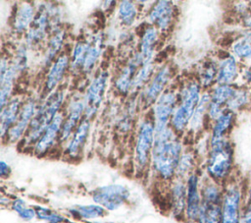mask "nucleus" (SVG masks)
Segmentation results:
<instances>
[{
	"instance_id": "1a4fd4ad",
	"label": "nucleus",
	"mask_w": 251,
	"mask_h": 223,
	"mask_svg": "<svg viewBox=\"0 0 251 223\" xmlns=\"http://www.w3.org/2000/svg\"><path fill=\"white\" fill-rule=\"evenodd\" d=\"M177 96L175 90H165L156 100L153 107L155 135L164 132L169 126L175 110Z\"/></svg>"
},
{
	"instance_id": "ddd939ff",
	"label": "nucleus",
	"mask_w": 251,
	"mask_h": 223,
	"mask_svg": "<svg viewBox=\"0 0 251 223\" xmlns=\"http://www.w3.org/2000/svg\"><path fill=\"white\" fill-rule=\"evenodd\" d=\"M64 118L63 113H59L45 130L38 141L34 144L33 153L36 156H43L54 147L56 141L59 140Z\"/></svg>"
},
{
	"instance_id": "a18cd8bd",
	"label": "nucleus",
	"mask_w": 251,
	"mask_h": 223,
	"mask_svg": "<svg viewBox=\"0 0 251 223\" xmlns=\"http://www.w3.org/2000/svg\"><path fill=\"white\" fill-rule=\"evenodd\" d=\"M245 25L249 28H251V13L249 15H247V17L245 18Z\"/></svg>"
},
{
	"instance_id": "bb28decb",
	"label": "nucleus",
	"mask_w": 251,
	"mask_h": 223,
	"mask_svg": "<svg viewBox=\"0 0 251 223\" xmlns=\"http://www.w3.org/2000/svg\"><path fill=\"white\" fill-rule=\"evenodd\" d=\"M237 75V64L232 56H228L221 61L218 66L216 82L218 84H229Z\"/></svg>"
},
{
	"instance_id": "f257e3e1",
	"label": "nucleus",
	"mask_w": 251,
	"mask_h": 223,
	"mask_svg": "<svg viewBox=\"0 0 251 223\" xmlns=\"http://www.w3.org/2000/svg\"><path fill=\"white\" fill-rule=\"evenodd\" d=\"M181 154V141L171 126L164 132L155 135L151 153V165L160 179L170 181L176 177Z\"/></svg>"
},
{
	"instance_id": "9d476101",
	"label": "nucleus",
	"mask_w": 251,
	"mask_h": 223,
	"mask_svg": "<svg viewBox=\"0 0 251 223\" xmlns=\"http://www.w3.org/2000/svg\"><path fill=\"white\" fill-rule=\"evenodd\" d=\"M107 81L108 73L106 71H101L89 84L83 98L85 104L84 118L91 120L96 114L104 97Z\"/></svg>"
},
{
	"instance_id": "7ed1b4c3",
	"label": "nucleus",
	"mask_w": 251,
	"mask_h": 223,
	"mask_svg": "<svg viewBox=\"0 0 251 223\" xmlns=\"http://www.w3.org/2000/svg\"><path fill=\"white\" fill-rule=\"evenodd\" d=\"M232 153L231 144L226 138L211 139L206 160V172L210 179L221 184L229 177L233 164Z\"/></svg>"
},
{
	"instance_id": "aec40b11",
	"label": "nucleus",
	"mask_w": 251,
	"mask_h": 223,
	"mask_svg": "<svg viewBox=\"0 0 251 223\" xmlns=\"http://www.w3.org/2000/svg\"><path fill=\"white\" fill-rule=\"evenodd\" d=\"M18 74L10 66L6 58H2L0 65V108L2 109L11 99L14 82Z\"/></svg>"
},
{
	"instance_id": "f03ea898",
	"label": "nucleus",
	"mask_w": 251,
	"mask_h": 223,
	"mask_svg": "<svg viewBox=\"0 0 251 223\" xmlns=\"http://www.w3.org/2000/svg\"><path fill=\"white\" fill-rule=\"evenodd\" d=\"M64 99V90H55L48 94L44 102L37 108L36 113L24 137V143L25 146H34L54 118L59 114V110Z\"/></svg>"
},
{
	"instance_id": "c03bdc74",
	"label": "nucleus",
	"mask_w": 251,
	"mask_h": 223,
	"mask_svg": "<svg viewBox=\"0 0 251 223\" xmlns=\"http://www.w3.org/2000/svg\"><path fill=\"white\" fill-rule=\"evenodd\" d=\"M11 174V167L4 160L0 161V177L2 179H7Z\"/></svg>"
},
{
	"instance_id": "6ab92c4d",
	"label": "nucleus",
	"mask_w": 251,
	"mask_h": 223,
	"mask_svg": "<svg viewBox=\"0 0 251 223\" xmlns=\"http://www.w3.org/2000/svg\"><path fill=\"white\" fill-rule=\"evenodd\" d=\"M143 65L142 59L140 58L138 52H136L131 59L127 62L125 68L121 71L120 75L118 76L115 85L116 88L123 94H126L131 90V84L133 78L138 71V69Z\"/></svg>"
},
{
	"instance_id": "f3484780",
	"label": "nucleus",
	"mask_w": 251,
	"mask_h": 223,
	"mask_svg": "<svg viewBox=\"0 0 251 223\" xmlns=\"http://www.w3.org/2000/svg\"><path fill=\"white\" fill-rule=\"evenodd\" d=\"M71 61L69 56L66 53H61L57 59L51 64L49 72L45 80V92L52 93L56 89L57 85L64 79L68 67L70 66Z\"/></svg>"
},
{
	"instance_id": "9b49d317",
	"label": "nucleus",
	"mask_w": 251,
	"mask_h": 223,
	"mask_svg": "<svg viewBox=\"0 0 251 223\" xmlns=\"http://www.w3.org/2000/svg\"><path fill=\"white\" fill-rule=\"evenodd\" d=\"M186 206L184 219L187 223H197L201 204V183L199 176L193 172L186 178Z\"/></svg>"
},
{
	"instance_id": "0eeeda50",
	"label": "nucleus",
	"mask_w": 251,
	"mask_h": 223,
	"mask_svg": "<svg viewBox=\"0 0 251 223\" xmlns=\"http://www.w3.org/2000/svg\"><path fill=\"white\" fill-rule=\"evenodd\" d=\"M155 140L154 121L143 120L138 128L134 148V160L139 170H144L151 162V153Z\"/></svg>"
},
{
	"instance_id": "f704fd0d",
	"label": "nucleus",
	"mask_w": 251,
	"mask_h": 223,
	"mask_svg": "<svg viewBox=\"0 0 251 223\" xmlns=\"http://www.w3.org/2000/svg\"><path fill=\"white\" fill-rule=\"evenodd\" d=\"M154 72V64L153 61L148 62L144 65H142L138 71L136 72L133 81H132V84H131V92L138 90L140 87H142L143 85L146 84V83L150 80V78L152 77Z\"/></svg>"
},
{
	"instance_id": "39448f33",
	"label": "nucleus",
	"mask_w": 251,
	"mask_h": 223,
	"mask_svg": "<svg viewBox=\"0 0 251 223\" xmlns=\"http://www.w3.org/2000/svg\"><path fill=\"white\" fill-rule=\"evenodd\" d=\"M58 13L55 5H40L35 13V17L26 30L25 42L29 47L39 45L47 36L49 28H52V18Z\"/></svg>"
},
{
	"instance_id": "6e6552de",
	"label": "nucleus",
	"mask_w": 251,
	"mask_h": 223,
	"mask_svg": "<svg viewBox=\"0 0 251 223\" xmlns=\"http://www.w3.org/2000/svg\"><path fill=\"white\" fill-rule=\"evenodd\" d=\"M128 189L121 184L101 186L92 191L94 203L101 205L107 211H115L122 207L129 198Z\"/></svg>"
},
{
	"instance_id": "a19ab883",
	"label": "nucleus",
	"mask_w": 251,
	"mask_h": 223,
	"mask_svg": "<svg viewBox=\"0 0 251 223\" xmlns=\"http://www.w3.org/2000/svg\"><path fill=\"white\" fill-rule=\"evenodd\" d=\"M10 66L16 71L18 75L23 73L27 68V53L25 45L23 44L17 49L14 58L11 60Z\"/></svg>"
},
{
	"instance_id": "c756f323",
	"label": "nucleus",
	"mask_w": 251,
	"mask_h": 223,
	"mask_svg": "<svg viewBox=\"0 0 251 223\" xmlns=\"http://www.w3.org/2000/svg\"><path fill=\"white\" fill-rule=\"evenodd\" d=\"M102 53V39L100 37H96L92 41H90L89 48L87 50L82 71L85 73L90 72L98 61L100 55Z\"/></svg>"
},
{
	"instance_id": "f8f14e48",
	"label": "nucleus",
	"mask_w": 251,
	"mask_h": 223,
	"mask_svg": "<svg viewBox=\"0 0 251 223\" xmlns=\"http://www.w3.org/2000/svg\"><path fill=\"white\" fill-rule=\"evenodd\" d=\"M36 102L34 98L29 97L25 102H23L19 117L14 124V126L9 130L6 138L7 141L10 143L19 141L23 137H25L31 120L36 113Z\"/></svg>"
},
{
	"instance_id": "7c9ffc66",
	"label": "nucleus",
	"mask_w": 251,
	"mask_h": 223,
	"mask_svg": "<svg viewBox=\"0 0 251 223\" xmlns=\"http://www.w3.org/2000/svg\"><path fill=\"white\" fill-rule=\"evenodd\" d=\"M90 41H77L75 44L71 60V68L73 71L82 70L84 59L89 48Z\"/></svg>"
},
{
	"instance_id": "72a5a7b5",
	"label": "nucleus",
	"mask_w": 251,
	"mask_h": 223,
	"mask_svg": "<svg viewBox=\"0 0 251 223\" xmlns=\"http://www.w3.org/2000/svg\"><path fill=\"white\" fill-rule=\"evenodd\" d=\"M233 53L241 60H251V31L239 37L232 46Z\"/></svg>"
},
{
	"instance_id": "473e14b6",
	"label": "nucleus",
	"mask_w": 251,
	"mask_h": 223,
	"mask_svg": "<svg viewBox=\"0 0 251 223\" xmlns=\"http://www.w3.org/2000/svg\"><path fill=\"white\" fill-rule=\"evenodd\" d=\"M211 101V94L209 93H204L201 98L200 101L194 111V114L190 120V129L193 131L198 130L203 122V118H204V114L206 111H208L209 108V104Z\"/></svg>"
},
{
	"instance_id": "4468645a",
	"label": "nucleus",
	"mask_w": 251,
	"mask_h": 223,
	"mask_svg": "<svg viewBox=\"0 0 251 223\" xmlns=\"http://www.w3.org/2000/svg\"><path fill=\"white\" fill-rule=\"evenodd\" d=\"M85 104L83 99L80 100H73L69 107L67 116L64 118V122L61 129V134L59 138L60 142H64L69 140L71 136L74 134L75 129L78 127L79 123L84 117Z\"/></svg>"
},
{
	"instance_id": "79ce46f5",
	"label": "nucleus",
	"mask_w": 251,
	"mask_h": 223,
	"mask_svg": "<svg viewBox=\"0 0 251 223\" xmlns=\"http://www.w3.org/2000/svg\"><path fill=\"white\" fill-rule=\"evenodd\" d=\"M247 93L244 90H236L233 94V96L230 98V100L226 104V109L229 111L237 109L241 106H243L247 102Z\"/></svg>"
},
{
	"instance_id": "c9c22d12",
	"label": "nucleus",
	"mask_w": 251,
	"mask_h": 223,
	"mask_svg": "<svg viewBox=\"0 0 251 223\" xmlns=\"http://www.w3.org/2000/svg\"><path fill=\"white\" fill-rule=\"evenodd\" d=\"M11 208L24 221H31L36 217L35 208L29 206L23 198H14L11 201Z\"/></svg>"
},
{
	"instance_id": "5701e85b",
	"label": "nucleus",
	"mask_w": 251,
	"mask_h": 223,
	"mask_svg": "<svg viewBox=\"0 0 251 223\" xmlns=\"http://www.w3.org/2000/svg\"><path fill=\"white\" fill-rule=\"evenodd\" d=\"M36 10L33 5L27 2H23L17 9L13 18V28L17 33H23L27 30L35 17Z\"/></svg>"
},
{
	"instance_id": "dca6fc26",
	"label": "nucleus",
	"mask_w": 251,
	"mask_h": 223,
	"mask_svg": "<svg viewBox=\"0 0 251 223\" xmlns=\"http://www.w3.org/2000/svg\"><path fill=\"white\" fill-rule=\"evenodd\" d=\"M174 4L171 1L161 0L155 3L148 14L149 22L158 30H167L173 23Z\"/></svg>"
},
{
	"instance_id": "e433bc0d",
	"label": "nucleus",
	"mask_w": 251,
	"mask_h": 223,
	"mask_svg": "<svg viewBox=\"0 0 251 223\" xmlns=\"http://www.w3.org/2000/svg\"><path fill=\"white\" fill-rule=\"evenodd\" d=\"M118 14L120 21L125 26H131L135 22L137 10L131 1H122L119 5Z\"/></svg>"
},
{
	"instance_id": "393cba45",
	"label": "nucleus",
	"mask_w": 251,
	"mask_h": 223,
	"mask_svg": "<svg viewBox=\"0 0 251 223\" xmlns=\"http://www.w3.org/2000/svg\"><path fill=\"white\" fill-rule=\"evenodd\" d=\"M158 39V29L155 27H148L142 33L138 54L142 59L143 65L151 62L154 54V49Z\"/></svg>"
},
{
	"instance_id": "4be33fe9",
	"label": "nucleus",
	"mask_w": 251,
	"mask_h": 223,
	"mask_svg": "<svg viewBox=\"0 0 251 223\" xmlns=\"http://www.w3.org/2000/svg\"><path fill=\"white\" fill-rule=\"evenodd\" d=\"M23 102L19 96H15L10 99V101L1 109L0 114V133L1 137L4 139L6 138L9 130L14 126L16 123Z\"/></svg>"
},
{
	"instance_id": "a878e982",
	"label": "nucleus",
	"mask_w": 251,
	"mask_h": 223,
	"mask_svg": "<svg viewBox=\"0 0 251 223\" xmlns=\"http://www.w3.org/2000/svg\"><path fill=\"white\" fill-rule=\"evenodd\" d=\"M64 38H65V32L63 29L57 28L54 30L53 34L49 38L46 46V50L44 53V58H43V63L45 66H49L52 64L57 57L61 54L60 51L62 49L63 43H64Z\"/></svg>"
},
{
	"instance_id": "cd10ccee",
	"label": "nucleus",
	"mask_w": 251,
	"mask_h": 223,
	"mask_svg": "<svg viewBox=\"0 0 251 223\" xmlns=\"http://www.w3.org/2000/svg\"><path fill=\"white\" fill-rule=\"evenodd\" d=\"M221 203H211L202 201L197 223H221Z\"/></svg>"
},
{
	"instance_id": "20e7f679",
	"label": "nucleus",
	"mask_w": 251,
	"mask_h": 223,
	"mask_svg": "<svg viewBox=\"0 0 251 223\" xmlns=\"http://www.w3.org/2000/svg\"><path fill=\"white\" fill-rule=\"evenodd\" d=\"M200 84L191 81L180 89V102L176 106L171 119V127L176 133H182L190 123L194 111L200 101Z\"/></svg>"
},
{
	"instance_id": "2f4dec72",
	"label": "nucleus",
	"mask_w": 251,
	"mask_h": 223,
	"mask_svg": "<svg viewBox=\"0 0 251 223\" xmlns=\"http://www.w3.org/2000/svg\"><path fill=\"white\" fill-rule=\"evenodd\" d=\"M232 120H233L232 111H229V110L225 111L217 120H215L211 139H216L225 138L224 135L229 129V127L232 123Z\"/></svg>"
},
{
	"instance_id": "de8ad7c7",
	"label": "nucleus",
	"mask_w": 251,
	"mask_h": 223,
	"mask_svg": "<svg viewBox=\"0 0 251 223\" xmlns=\"http://www.w3.org/2000/svg\"><path fill=\"white\" fill-rule=\"evenodd\" d=\"M91 223H104V222H91Z\"/></svg>"
},
{
	"instance_id": "4c0bfd02",
	"label": "nucleus",
	"mask_w": 251,
	"mask_h": 223,
	"mask_svg": "<svg viewBox=\"0 0 251 223\" xmlns=\"http://www.w3.org/2000/svg\"><path fill=\"white\" fill-rule=\"evenodd\" d=\"M34 208H35V212H36V218H38L39 220L45 221L47 223H62V222L70 220L65 215H63L57 211H53L49 207L36 205Z\"/></svg>"
},
{
	"instance_id": "ea45409f",
	"label": "nucleus",
	"mask_w": 251,
	"mask_h": 223,
	"mask_svg": "<svg viewBox=\"0 0 251 223\" xmlns=\"http://www.w3.org/2000/svg\"><path fill=\"white\" fill-rule=\"evenodd\" d=\"M218 74V66L213 61L204 63L199 73V82L202 86H209L216 79Z\"/></svg>"
},
{
	"instance_id": "49530a36",
	"label": "nucleus",
	"mask_w": 251,
	"mask_h": 223,
	"mask_svg": "<svg viewBox=\"0 0 251 223\" xmlns=\"http://www.w3.org/2000/svg\"><path fill=\"white\" fill-rule=\"evenodd\" d=\"M62 223H74V222H72L71 220H68V221H65V222H62Z\"/></svg>"
},
{
	"instance_id": "412c9836",
	"label": "nucleus",
	"mask_w": 251,
	"mask_h": 223,
	"mask_svg": "<svg viewBox=\"0 0 251 223\" xmlns=\"http://www.w3.org/2000/svg\"><path fill=\"white\" fill-rule=\"evenodd\" d=\"M170 201L172 214L176 218L184 217L186 206V183L176 178L170 189Z\"/></svg>"
},
{
	"instance_id": "2eb2a0df",
	"label": "nucleus",
	"mask_w": 251,
	"mask_h": 223,
	"mask_svg": "<svg viewBox=\"0 0 251 223\" xmlns=\"http://www.w3.org/2000/svg\"><path fill=\"white\" fill-rule=\"evenodd\" d=\"M172 77L171 68L169 66L162 67L154 76L150 84L142 93V100L145 106H150L155 103L160 95L165 91V86Z\"/></svg>"
},
{
	"instance_id": "58836bf2",
	"label": "nucleus",
	"mask_w": 251,
	"mask_h": 223,
	"mask_svg": "<svg viewBox=\"0 0 251 223\" xmlns=\"http://www.w3.org/2000/svg\"><path fill=\"white\" fill-rule=\"evenodd\" d=\"M194 163V157L191 152H182L176 168V178H187L190 174L193 173Z\"/></svg>"
},
{
	"instance_id": "37998d69",
	"label": "nucleus",
	"mask_w": 251,
	"mask_h": 223,
	"mask_svg": "<svg viewBox=\"0 0 251 223\" xmlns=\"http://www.w3.org/2000/svg\"><path fill=\"white\" fill-rule=\"evenodd\" d=\"M240 223H251V200H248L243 206Z\"/></svg>"
},
{
	"instance_id": "423d86ee",
	"label": "nucleus",
	"mask_w": 251,
	"mask_h": 223,
	"mask_svg": "<svg viewBox=\"0 0 251 223\" xmlns=\"http://www.w3.org/2000/svg\"><path fill=\"white\" fill-rule=\"evenodd\" d=\"M243 194L241 186L236 182H228L224 188L221 203V223H240Z\"/></svg>"
},
{
	"instance_id": "a211bd4d",
	"label": "nucleus",
	"mask_w": 251,
	"mask_h": 223,
	"mask_svg": "<svg viewBox=\"0 0 251 223\" xmlns=\"http://www.w3.org/2000/svg\"><path fill=\"white\" fill-rule=\"evenodd\" d=\"M89 129L90 120L83 117L78 127L68 140V144L65 148V155H67L69 158H76L80 154L88 137Z\"/></svg>"
},
{
	"instance_id": "c85d7f7f",
	"label": "nucleus",
	"mask_w": 251,
	"mask_h": 223,
	"mask_svg": "<svg viewBox=\"0 0 251 223\" xmlns=\"http://www.w3.org/2000/svg\"><path fill=\"white\" fill-rule=\"evenodd\" d=\"M224 188L220 183L210 179L201 185V197L202 201L211 203H222Z\"/></svg>"
},
{
	"instance_id": "b1692460",
	"label": "nucleus",
	"mask_w": 251,
	"mask_h": 223,
	"mask_svg": "<svg viewBox=\"0 0 251 223\" xmlns=\"http://www.w3.org/2000/svg\"><path fill=\"white\" fill-rule=\"evenodd\" d=\"M69 215L76 220H95L103 217L107 210L101 205L92 203V204H78L68 209Z\"/></svg>"
}]
</instances>
